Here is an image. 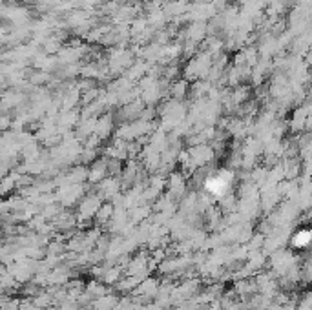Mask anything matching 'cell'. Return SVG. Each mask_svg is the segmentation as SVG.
<instances>
[{
    "instance_id": "obj_1",
    "label": "cell",
    "mask_w": 312,
    "mask_h": 310,
    "mask_svg": "<svg viewBox=\"0 0 312 310\" xmlns=\"http://www.w3.org/2000/svg\"><path fill=\"white\" fill-rule=\"evenodd\" d=\"M311 237H312L311 232L303 230V232H299V234H296V236H294V244H296V246H305V244H309Z\"/></svg>"
}]
</instances>
